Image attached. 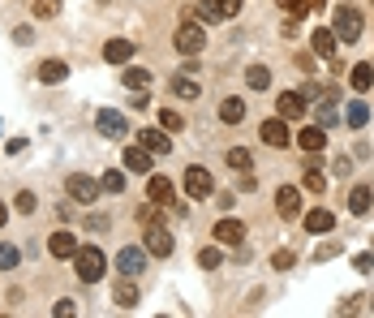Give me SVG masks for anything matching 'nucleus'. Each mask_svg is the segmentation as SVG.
Wrapping results in <instances>:
<instances>
[{"instance_id":"f257e3e1","label":"nucleus","mask_w":374,"mask_h":318,"mask_svg":"<svg viewBox=\"0 0 374 318\" xmlns=\"http://www.w3.org/2000/svg\"><path fill=\"white\" fill-rule=\"evenodd\" d=\"M74 267H78V280H82V284H99L103 271H108V262H103V249H99V245H78Z\"/></svg>"},{"instance_id":"f03ea898","label":"nucleus","mask_w":374,"mask_h":318,"mask_svg":"<svg viewBox=\"0 0 374 318\" xmlns=\"http://www.w3.org/2000/svg\"><path fill=\"white\" fill-rule=\"evenodd\" d=\"M177 47L185 52V57H198V52L206 47V26H198L194 13H185V26L177 30Z\"/></svg>"},{"instance_id":"7ed1b4c3","label":"nucleus","mask_w":374,"mask_h":318,"mask_svg":"<svg viewBox=\"0 0 374 318\" xmlns=\"http://www.w3.org/2000/svg\"><path fill=\"white\" fill-rule=\"evenodd\" d=\"M332 30H336V39L357 43V39H361V13H357L353 5H340V9H336V18H332Z\"/></svg>"},{"instance_id":"20e7f679","label":"nucleus","mask_w":374,"mask_h":318,"mask_svg":"<svg viewBox=\"0 0 374 318\" xmlns=\"http://www.w3.org/2000/svg\"><path fill=\"white\" fill-rule=\"evenodd\" d=\"M258 138H262L267 146H276V151H284V146L293 142V134H288V121H284V117H267V121H262V129H258Z\"/></svg>"},{"instance_id":"39448f33","label":"nucleus","mask_w":374,"mask_h":318,"mask_svg":"<svg viewBox=\"0 0 374 318\" xmlns=\"http://www.w3.org/2000/svg\"><path fill=\"white\" fill-rule=\"evenodd\" d=\"M177 249V241H173V232L164 228V224H151L146 228V254H155V258H168Z\"/></svg>"},{"instance_id":"423d86ee","label":"nucleus","mask_w":374,"mask_h":318,"mask_svg":"<svg viewBox=\"0 0 374 318\" xmlns=\"http://www.w3.org/2000/svg\"><path fill=\"white\" fill-rule=\"evenodd\" d=\"M146 258H151V254H146V245H142V249H138V245H125V249L117 254V271H121V276H142Z\"/></svg>"},{"instance_id":"0eeeda50","label":"nucleus","mask_w":374,"mask_h":318,"mask_svg":"<svg viewBox=\"0 0 374 318\" xmlns=\"http://www.w3.org/2000/svg\"><path fill=\"white\" fill-rule=\"evenodd\" d=\"M65 194H69V198H78V202H86V206H90V202H95V198H99V181H95V177H82V172H74V177H69V181H65Z\"/></svg>"},{"instance_id":"6e6552de","label":"nucleus","mask_w":374,"mask_h":318,"mask_svg":"<svg viewBox=\"0 0 374 318\" xmlns=\"http://www.w3.org/2000/svg\"><path fill=\"white\" fill-rule=\"evenodd\" d=\"M185 194H189V198L216 194V181H211V172H206V168H189V172H185Z\"/></svg>"},{"instance_id":"1a4fd4ad","label":"nucleus","mask_w":374,"mask_h":318,"mask_svg":"<svg viewBox=\"0 0 374 318\" xmlns=\"http://www.w3.org/2000/svg\"><path fill=\"white\" fill-rule=\"evenodd\" d=\"M95 129H99L103 138H125V129H129V125H125V117H121V112L103 108V112L95 117Z\"/></svg>"},{"instance_id":"9d476101","label":"nucleus","mask_w":374,"mask_h":318,"mask_svg":"<svg viewBox=\"0 0 374 318\" xmlns=\"http://www.w3.org/2000/svg\"><path fill=\"white\" fill-rule=\"evenodd\" d=\"M138 146H146L151 155H164V151H173V138H168L164 125L159 129H138Z\"/></svg>"},{"instance_id":"9b49d317","label":"nucleus","mask_w":374,"mask_h":318,"mask_svg":"<svg viewBox=\"0 0 374 318\" xmlns=\"http://www.w3.org/2000/svg\"><path fill=\"white\" fill-rule=\"evenodd\" d=\"M276 211H280L284 220H293L297 211H301V189H297V185H280V189H276Z\"/></svg>"},{"instance_id":"f8f14e48","label":"nucleus","mask_w":374,"mask_h":318,"mask_svg":"<svg viewBox=\"0 0 374 318\" xmlns=\"http://www.w3.org/2000/svg\"><path fill=\"white\" fill-rule=\"evenodd\" d=\"M216 241H224V245H241V241H245V224L233 220V216H224V220L216 224Z\"/></svg>"},{"instance_id":"ddd939ff","label":"nucleus","mask_w":374,"mask_h":318,"mask_svg":"<svg viewBox=\"0 0 374 318\" xmlns=\"http://www.w3.org/2000/svg\"><path fill=\"white\" fill-rule=\"evenodd\" d=\"M121 164L129 168V172H151V151L146 146H125V155H121Z\"/></svg>"},{"instance_id":"4468645a","label":"nucleus","mask_w":374,"mask_h":318,"mask_svg":"<svg viewBox=\"0 0 374 318\" xmlns=\"http://www.w3.org/2000/svg\"><path fill=\"white\" fill-rule=\"evenodd\" d=\"M173 194H177V189H173L168 177H151V181H146V198L159 202V206H173Z\"/></svg>"},{"instance_id":"2eb2a0df","label":"nucleus","mask_w":374,"mask_h":318,"mask_svg":"<svg viewBox=\"0 0 374 318\" xmlns=\"http://www.w3.org/2000/svg\"><path fill=\"white\" fill-rule=\"evenodd\" d=\"M310 43H314V57H323V61H332V57H336V30L318 26V30L310 35Z\"/></svg>"},{"instance_id":"dca6fc26","label":"nucleus","mask_w":374,"mask_h":318,"mask_svg":"<svg viewBox=\"0 0 374 318\" xmlns=\"http://www.w3.org/2000/svg\"><path fill=\"white\" fill-rule=\"evenodd\" d=\"M47 254H52V258H74V254H78V237H74V232H52Z\"/></svg>"},{"instance_id":"f3484780","label":"nucleus","mask_w":374,"mask_h":318,"mask_svg":"<svg viewBox=\"0 0 374 318\" xmlns=\"http://www.w3.org/2000/svg\"><path fill=\"white\" fill-rule=\"evenodd\" d=\"M301 112H305V95H301V90H284V95H280V117H284V121H297Z\"/></svg>"},{"instance_id":"a211bd4d","label":"nucleus","mask_w":374,"mask_h":318,"mask_svg":"<svg viewBox=\"0 0 374 318\" xmlns=\"http://www.w3.org/2000/svg\"><path fill=\"white\" fill-rule=\"evenodd\" d=\"M129 57H134V43H129V39H112V43H103V61L125 65Z\"/></svg>"},{"instance_id":"6ab92c4d","label":"nucleus","mask_w":374,"mask_h":318,"mask_svg":"<svg viewBox=\"0 0 374 318\" xmlns=\"http://www.w3.org/2000/svg\"><path fill=\"white\" fill-rule=\"evenodd\" d=\"M69 78V65L65 61H43L39 65V82H47V86H57V82H65Z\"/></svg>"},{"instance_id":"aec40b11","label":"nucleus","mask_w":374,"mask_h":318,"mask_svg":"<svg viewBox=\"0 0 374 318\" xmlns=\"http://www.w3.org/2000/svg\"><path fill=\"white\" fill-rule=\"evenodd\" d=\"M332 228H336V216H332V211H323V206L305 216V232H332Z\"/></svg>"},{"instance_id":"412c9836","label":"nucleus","mask_w":374,"mask_h":318,"mask_svg":"<svg viewBox=\"0 0 374 318\" xmlns=\"http://www.w3.org/2000/svg\"><path fill=\"white\" fill-rule=\"evenodd\" d=\"M297 146H301L305 155H310V151H323V146H327V129H314V125L301 129V134H297Z\"/></svg>"},{"instance_id":"4be33fe9","label":"nucleus","mask_w":374,"mask_h":318,"mask_svg":"<svg viewBox=\"0 0 374 318\" xmlns=\"http://www.w3.org/2000/svg\"><path fill=\"white\" fill-rule=\"evenodd\" d=\"M202 13L206 18H233V13H241V0H206Z\"/></svg>"},{"instance_id":"5701e85b","label":"nucleus","mask_w":374,"mask_h":318,"mask_svg":"<svg viewBox=\"0 0 374 318\" xmlns=\"http://www.w3.org/2000/svg\"><path fill=\"white\" fill-rule=\"evenodd\" d=\"M370 202H374V189H370V185H357V189L349 194V211H353V216H366Z\"/></svg>"},{"instance_id":"b1692460","label":"nucleus","mask_w":374,"mask_h":318,"mask_svg":"<svg viewBox=\"0 0 374 318\" xmlns=\"http://www.w3.org/2000/svg\"><path fill=\"white\" fill-rule=\"evenodd\" d=\"M112 297H117V305H121V310H134V305H138V288H134V276H125V280L117 284V293H112Z\"/></svg>"},{"instance_id":"393cba45","label":"nucleus","mask_w":374,"mask_h":318,"mask_svg":"<svg viewBox=\"0 0 374 318\" xmlns=\"http://www.w3.org/2000/svg\"><path fill=\"white\" fill-rule=\"evenodd\" d=\"M220 121H224V125L245 121V103H241V99H224V103H220Z\"/></svg>"},{"instance_id":"a878e982","label":"nucleus","mask_w":374,"mask_h":318,"mask_svg":"<svg viewBox=\"0 0 374 318\" xmlns=\"http://www.w3.org/2000/svg\"><path fill=\"white\" fill-rule=\"evenodd\" d=\"M245 82H250V90H267V86H271V69H267V65H250Z\"/></svg>"},{"instance_id":"bb28decb","label":"nucleus","mask_w":374,"mask_h":318,"mask_svg":"<svg viewBox=\"0 0 374 318\" xmlns=\"http://www.w3.org/2000/svg\"><path fill=\"white\" fill-rule=\"evenodd\" d=\"M349 82H353V90H370V86H374V65H357V69L349 73Z\"/></svg>"},{"instance_id":"cd10ccee","label":"nucleus","mask_w":374,"mask_h":318,"mask_svg":"<svg viewBox=\"0 0 374 318\" xmlns=\"http://www.w3.org/2000/svg\"><path fill=\"white\" fill-rule=\"evenodd\" d=\"M250 164H254V159H250L245 146H233V151H228V168H233V172H250Z\"/></svg>"},{"instance_id":"c85d7f7f","label":"nucleus","mask_w":374,"mask_h":318,"mask_svg":"<svg viewBox=\"0 0 374 318\" xmlns=\"http://www.w3.org/2000/svg\"><path fill=\"white\" fill-rule=\"evenodd\" d=\"M366 121H370V108H366L361 99H353V103H349V125H353V129H361Z\"/></svg>"},{"instance_id":"c756f323","label":"nucleus","mask_w":374,"mask_h":318,"mask_svg":"<svg viewBox=\"0 0 374 318\" xmlns=\"http://www.w3.org/2000/svg\"><path fill=\"white\" fill-rule=\"evenodd\" d=\"M125 86L129 90H146L151 86V73L146 69H125Z\"/></svg>"},{"instance_id":"7c9ffc66","label":"nucleus","mask_w":374,"mask_h":318,"mask_svg":"<svg viewBox=\"0 0 374 318\" xmlns=\"http://www.w3.org/2000/svg\"><path fill=\"white\" fill-rule=\"evenodd\" d=\"M159 125H164L168 134H177V129H185V117H181V112H173V108H164V112H159Z\"/></svg>"},{"instance_id":"2f4dec72","label":"nucleus","mask_w":374,"mask_h":318,"mask_svg":"<svg viewBox=\"0 0 374 318\" xmlns=\"http://www.w3.org/2000/svg\"><path fill=\"white\" fill-rule=\"evenodd\" d=\"M173 95H181V99H198V82H189V78H173Z\"/></svg>"},{"instance_id":"473e14b6","label":"nucleus","mask_w":374,"mask_h":318,"mask_svg":"<svg viewBox=\"0 0 374 318\" xmlns=\"http://www.w3.org/2000/svg\"><path fill=\"white\" fill-rule=\"evenodd\" d=\"M301 185H305L310 194H323V185H327V181H323V172H318V168H305V177H301Z\"/></svg>"},{"instance_id":"72a5a7b5","label":"nucleus","mask_w":374,"mask_h":318,"mask_svg":"<svg viewBox=\"0 0 374 318\" xmlns=\"http://www.w3.org/2000/svg\"><path fill=\"white\" fill-rule=\"evenodd\" d=\"M220 258H224V254H220L216 245H206V249H198V267H206V271H211V267H220Z\"/></svg>"},{"instance_id":"f704fd0d","label":"nucleus","mask_w":374,"mask_h":318,"mask_svg":"<svg viewBox=\"0 0 374 318\" xmlns=\"http://www.w3.org/2000/svg\"><path fill=\"white\" fill-rule=\"evenodd\" d=\"M276 5H280V9H284L288 18H297V22H301V18L310 13V9H305V0H276Z\"/></svg>"},{"instance_id":"c9c22d12","label":"nucleus","mask_w":374,"mask_h":318,"mask_svg":"<svg viewBox=\"0 0 374 318\" xmlns=\"http://www.w3.org/2000/svg\"><path fill=\"white\" fill-rule=\"evenodd\" d=\"M13 267H18V249L0 241V271H13Z\"/></svg>"},{"instance_id":"e433bc0d","label":"nucleus","mask_w":374,"mask_h":318,"mask_svg":"<svg viewBox=\"0 0 374 318\" xmlns=\"http://www.w3.org/2000/svg\"><path fill=\"white\" fill-rule=\"evenodd\" d=\"M293 262H297V254H293V249H276V254H271V267H276V271H288Z\"/></svg>"},{"instance_id":"4c0bfd02","label":"nucleus","mask_w":374,"mask_h":318,"mask_svg":"<svg viewBox=\"0 0 374 318\" xmlns=\"http://www.w3.org/2000/svg\"><path fill=\"white\" fill-rule=\"evenodd\" d=\"M61 13V0H35V18H57Z\"/></svg>"},{"instance_id":"58836bf2","label":"nucleus","mask_w":374,"mask_h":318,"mask_svg":"<svg viewBox=\"0 0 374 318\" xmlns=\"http://www.w3.org/2000/svg\"><path fill=\"white\" fill-rule=\"evenodd\" d=\"M99 189L121 194V189H125V172H103V185H99Z\"/></svg>"},{"instance_id":"ea45409f","label":"nucleus","mask_w":374,"mask_h":318,"mask_svg":"<svg viewBox=\"0 0 374 318\" xmlns=\"http://www.w3.org/2000/svg\"><path fill=\"white\" fill-rule=\"evenodd\" d=\"M332 172H336V177H349V172H353V159H349V155L332 159Z\"/></svg>"},{"instance_id":"a19ab883","label":"nucleus","mask_w":374,"mask_h":318,"mask_svg":"<svg viewBox=\"0 0 374 318\" xmlns=\"http://www.w3.org/2000/svg\"><path fill=\"white\" fill-rule=\"evenodd\" d=\"M138 220H142V224H159V202L142 206V211H138Z\"/></svg>"},{"instance_id":"79ce46f5","label":"nucleus","mask_w":374,"mask_h":318,"mask_svg":"<svg viewBox=\"0 0 374 318\" xmlns=\"http://www.w3.org/2000/svg\"><path fill=\"white\" fill-rule=\"evenodd\" d=\"M86 232H108V216H86Z\"/></svg>"},{"instance_id":"37998d69","label":"nucleus","mask_w":374,"mask_h":318,"mask_svg":"<svg viewBox=\"0 0 374 318\" xmlns=\"http://www.w3.org/2000/svg\"><path fill=\"white\" fill-rule=\"evenodd\" d=\"M353 271H374V254H357L353 258Z\"/></svg>"},{"instance_id":"c03bdc74","label":"nucleus","mask_w":374,"mask_h":318,"mask_svg":"<svg viewBox=\"0 0 374 318\" xmlns=\"http://www.w3.org/2000/svg\"><path fill=\"white\" fill-rule=\"evenodd\" d=\"M18 211H22V216H30V211H35V194H30V189L18 194Z\"/></svg>"},{"instance_id":"a18cd8bd","label":"nucleus","mask_w":374,"mask_h":318,"mask_svg":"<svg viewBox=\"0 0 374 318\" xmlns=\"http://www.w3.org/2000/svg\"><path fill=\"white\" fill-rule=\"evenodd\" d=\"M297 69L301 73H314V57H310V52H301V57H297Z\"/></svg>"},{"instance_id":"49530a36","label":"nucleus","mask_w":374,"mask_h":318,"mask_svg":"<svg viewBox=\"0 0 374 318\" xmlns=\"http://www.w3.org/2000/svg\"><path fill=\"white\" fill-rule=\"evenodd\" d=\"M57 318H65V314H74V301H57V310H52Z\"/></svg>"},{"instance_id":"de8ad7c7","label":"nucleus","mask_w":374,"mask_h":318,"mask_svg":"<svg viewBox=\"0 0 374 318\" xmlns=\"http://www.w3.org/2000/svg\"><path fill=\"white\" fill-rule=\"evenodd\" d=\"M216 202H220V211H233V202H237V194H220Z\"/></svg>"},{"instance_id":"09e8293b","label":"nucleus","mask_w":374,"mask_h":318,"mask_svg":"<svg viewBox=\"0 0 374 318\" xmlns=\"http://www.w3.org/2000/svg\"><path fill=\"white\" fill-rule=\"evenodd\" d=\"M323 5H327V0H305V9H310V13H314V9H323Z\"/></svg>"},{"instance_id":"8fccbe9b","label":"nucleus","mask_w":374,"mask_h":318,"mask_svg":"<svg viewBox=\"0 0 374 318\" xmlns=\"http://www.w3.org/2000/svg\"><path fill=\"white\" fill-rule=\"evenodd\" d=\"M5 220H9V206H5V202H0V228H5Z\"/></svg>"},{"instance_id":"3c124183","label":"nucleus","mask_w":374,"mask_h":318,"mask_svg":"<svg viewBox=\"0 0 374 318\" xmlns=\"http://www.w3.org/2000/svg\"><path fill=\"white\" fill-rule=\"evenodd\" d=\"M370 310H374V297H370Z\"/></svg>"}]
</instances>
